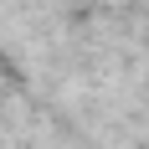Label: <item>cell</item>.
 Returning <instances> with one entry per match:
<instances>
[]
</instances>
